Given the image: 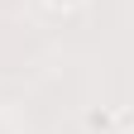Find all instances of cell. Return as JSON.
Listing matches in <instances>:
<instances>
[{
    "label": "cell",
    "instance_id": "cell-1",
    "mask_svg": "<svg viewBox=\"0 0 134 134\" xmlns=\"http://www.w3.org/2000/svg\"><path fill=\"white\" fill-rule=\"evenodd\" d=\"M115 125H120V115H115V110H105V105L86 110V129H91V134H115Z\"/></svg>",
    "mask_w": 134,
    "mask_h": 134
},
{
    "label": "cell",
    "instance_id": "cell-2",
    "mask_svg": "<svg viewBox=\"0 0 134 134\" xmlns=\"http://www.w3.org/2000/svg\"><path fill=\"white\" fill-rule=\"evenodd\" d=\"M53 10H77V5H86V0H48Z\"/></svg>",
    "mask_w": 134,
    "mask_h": 134
}]
</instances>
